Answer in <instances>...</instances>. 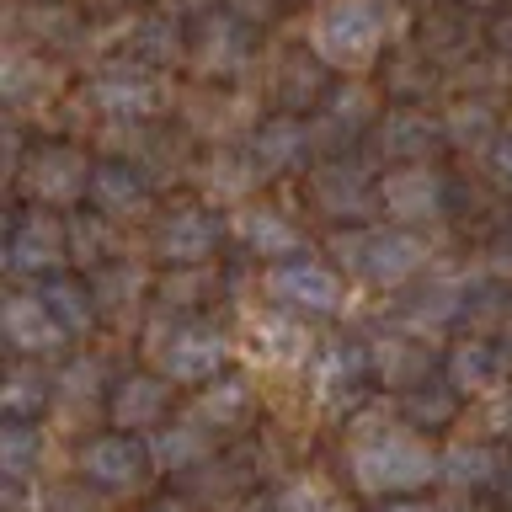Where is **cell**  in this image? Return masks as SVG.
Masks as SVG:
<instances>
[{
    "label": "cell",
    "mask_w": 512,
    "mask_h": 512,
    "mask_svg": "<svg viewBox=\"0 0 512 512\" xmlns=\"http://www.w3.org/2000/svg\"><path fill=\"white\" fill-rule=\"evenodd\" d=\"M384 32H390L384 0H320L310 16V48L336 70H363L379 54Z\"/></svg>",
    "instance_id": "6da1fadb"
},
{
    "label": "cell",
    "mask_w": 512,
    "mask_h": 512,
    "mask_svg": "<svg viewBox=\"0 0 512 512\" xmlns=\"http://www.w3.org/2000/svg\"><path fill=\"white\" fill-rule=\"evenodd\" d=\"M438 470L443 459L411 432H374V438L352 443V475L363 491H416Z\"/></svg>",
    "instance_id": "7a4b0ae2"
},
{
    "label": "cell",
    "mask_w": 512,
    "mask_h": 512,
    "mask_svg": "<svg viewBox=\"0 0 512 512\" xmlns=\"http://www.w3.org/2000/svg\"><path fill=\"white\" fill-rule=\"evenodd\" d=\"M342 251L368 283H384V288L406 283L411 272L427 267V240H416L411 230H363V235H347Z\"/></svg>",
    "instance_id": "3957f363"
},
{
    "label": "cell",
    "mask_w": 512,
    "mask_h": 512,
    "mask_svg": "<svg viewBox=\"0 0 512 512\" xmlns=\"http://www.w3.org/2000/svg\"><path fill=\"white\" fill-rule=\"evenodd\" d=\"M150 459H155V448L134 438V432H102V438H91L80 448V475L107 491H128L150 475Z\"/></svg>",
    "instance_id": "277c9868"
},
{
    "label": "cell",
    "mask_w": 512,
    "mask_h": 512,
    "mask_svg": "<svg viewBox=\"0 0 512 512\" xmlns=\"http://www.w3.org/2000/svg\"><path fill=\"white\" fill-rule=\"evenodd\" d=\"M267 294L283 304V310H336L342 304V278L326 262H310V256H288L267 272Z\"/></svg>",
    "instance_id": "5b68a950"
},
{
    "label": "cell",
    "mask_w": 512,
    "mask_h": 512,
    "mask_svg": "<svg viewBox=\"0 0 512 512\" xmlns=\"http://www.w3.org/2000/svg\"><path fill=\"white\" fill-rule=\"evenodd\" d=\"M224 358H230V347H224V336L208 331V326H182V331H171L166 347H160V368H166L176 384L214 379Z\"/></svg>",
    "instance_id": "8992f818"
},
{
    "label": "cell",
    "mask_w": 512,
    "mask_h": 512,
    "mask_svg": "<svg viewBox=\"0 0 512 512\" xmlns=\"http://www.w3.org/2000/svg\"><path fill=\"white\" fill-rule=\"evenodd\" d=\"M0 326H6V342L16 352H54V347H64V336H70L59 326V315L48 310L43 294H11Z\"/></svg>",
    "instance_id": "52a82bcc"
},
{
    "label": "cell",
    "mask_w": 512,
    "mask_h": 512,
    "mask_svg": "<svg viewBox=\"0 0 512 512\" xmlns=\"http://www.w3.org/2000/svg\"><path fill=\"white\" fill-rule=\"evenodd\" d=\"M438 203H443V187H438V176L422 171V166L390 171V176L379 182V208H384L390 219H400V224L432 219V214H438Z\"/></svg>",
    "instance_id": "ba28073f"
},
{
    "label": "cell",
    "mask_w": 512,
    "mask_h": 512,
    "mask_svg": "<svg viewBox=\"0 0 512 512\" xmlns=\"http://www.w3.org/2000/svg\"><path fill=\"white\" fill-rule=\"evenodd\" d=\"M214 240H219V219L208 214V208H182V214L166 219V230H160V251H166V262H203V256H214Z\"/></svg>",
    "instance_id": "9c48e42d"
},
{
    "label": "cell",
    "mask_w": 512,
    "mask_h": 512,
    "mask_svg": "<svg viewBox=\"0 0 512 512\" xmlns=\"http://www.w3.org/2000/svg\"><path fill=\"white\" fill-rule=\"evenodd\" d=\"M91 187L86 176V160H80L75 150H64V144H48V150H38V160H32V192L48 203H70L80 198V192Z\"/></svg>",
    "instance_id": "30bf717a"
},
{
    "label": "cell",
    "mask_w": 512,
    "mask_h": 512,
    "mask_svg": "<svg viewBox=\"0 0 512 512\" xmlns=\"http://www.w3.org/2000/svg\"><path fill=\"white\" fill-rule=\"evenodd\" d=\"M11 267L16 272H43V267H54L64 262V230H59V219L54 214H32L16 224V235H11Z\"/></svg>",
    "instance_id": "8fae6325"
},
{
    "label": "cell",
    "mask_w": 512,
    "mask_h": 512,
    "mask_svg": "<svg viewBox=\"0 0 512 512\" xmlns=\"http://www.w3.org/2000/svg\"><path fill=\"white\" fill-rule=\"evenodd\" d=\"M96 102H102L107 112H150L160 102V91H155V80L144 75V70H128V64H118V70H107V75H96Z\"/></svg>",
    "instance_id": "7c38bea8"
},
{
    "label": "cell",
    "mask_w": 512,
    "mask_h": 512,
    "mask_svg": "<svg viewBox=\"0 0 512 512\" xmlns=\"http://www.w3.org/2000/svg\"><path fill=\"white\" fill-rule=\"evenodd\" d=\"M240 235L251 240V251L256 256H299V230L294 224H288L283 214H272V208H246V214H240Z\"/></svg>",
    "instance_id": "4fadbf2b"
},
{
    "label": "cell",
    "mask_w": 512,
    "mask_h": 512,
    "mask_svg": "<svg viewBox=\"0 0 512 512\" xmlns=\"http://www.w3.org/2000/svg\"><path fill=\"white\" fill-rule=\"evenodd\" d=\"M166 411V384L160 379H128L118 395H112V422L118 427H150Z\"/></svg>",
    "instance_id": "5bb4252c"
},
{
    "label": "cell",
    "mask_w": 512,
    "mask_h": 512,
    "mask_svg": "<svg viewBox=\"0 0 512 512\" xmlns=\"http://www.w3.org/2000/svg\"><path fill=\"white\" fill-rule=\"evenodd\" d=\"M38 464H43V432L32 422H22V416H11V422L0 427V470L11 480H27Z\"/></svg>",
    "instance_id": "9a60e30c"
},
{
    "label": "cell",
    "mask_w": 512,
    "mask_h": 512,
    "mask_svg": "<svg viewBox=\"0 0 512 512\" xmlns=\"http://www.w3.org/2000/svg\"><path fill=\"white\" fill-rule=\"evenodd\" d=\"M91 198L102 214H123V208L144 203V182L128 166H102V171H91Z\"/></svg>",
    "instance_id": "2e32d148"
},
{
    "label": "cell",
    "mask_w": 512,
    "mask_h": 512,
    "mask_svg": "<svg viewBox=\"0 0 512 512\" xmlns=\"http://www.w3.org/2000/svg\"><path fill=\"white\" fill-rule=\"evenodd\" d=\"M448 379H454V390H491L502 379V358L486 342H470L448 358Z\"/></svg>",
    "instance_id": "e0dca14e"
},
{
    "label": "cell",
    "mask_w": 512,
    "mask_h": 512,
    "mask_svg": "<svg viewBox=\"0 0 512 512\" xmlns=\"http://www.w3.org/2000/svg\"><path fill=\"white\" fill-rule=\"evenodd\" d=\"M496 459L491 448H454V454L443 459V475L454 480V486H486V480H496Z\"/></svg>",
    "instance_id": "ac0fdd59"
},
{
    "label": "cell",
    "mask_w": 512,
    "mask_h": 512,
    "mask_svg": "<svg viewBox=\"0 0 512 512\" xmlns=\"http://www.w3.org/2000/svg\"><path fill=\"white\" fill-rule=\"evenodd\" d=\"M299 150H304V128H299V123H272V128H262V134H256V160H262L267 171L288 166Z\"/></svg>",
    "instance_id": "d6986e66"
},
{
    "label": "cell",
    "mask_w": 512,
    "mask_h": 512,
    "mask_svg": "<svg viewBox=\"0 0 512 512\" xmlns=\"http://www.w3.org/2000/svg\"><path fill=\"white\" fill-rule=\"evenodd\" d=\"M374 368L384 374V384H416L427 374V352H416L406 342H390V347L374 352Z\"/></svg>",
    "instance_id": "ffe728a7"
},
{
    "label": "cell",
    "mask_w": 512,
    "mask_h": 512,
    "mask_svg": "<svg viewBox=\"0 0 512 512\" xmlns=\"http://www.w3.org/2000/svg\"><path fill=\"white\" fill-rule=\"evenodd\" d=\"M358 379H363V352H342V347H331L326 352V363H320V374H315V384H320V395H352L358 390Z\"/></svg>",
    "instance_id": "44dd1931"
},
{
    "label": "cell",
    "mask_w": 512,
    "mask_h": 512,
    "mask_svg": "<svg viewBox=\"0 0 512 512\" xmlns=\"http://www.w3.org/2000/svg\"><path fill=\"white\" fill-rule=\"evenodd\" d=\"M43 299H48V310L59 315V326H64V331H86V326H91L86 288H75V283H48V288H43Z\"/></svg>",
    "instance_id": "7402d4cb"
},
{
    "label": "cell",
    "mask_w": 512,
    "mask_h": 512,
    "mask_svg": "<svg viewBox=\"0 0 512 512\" xmlns=\"http://www.w3.org/2000/svg\"><path fill=\"white\" fill-rule=\"evenodd\" d=\"M155 448V459L160 464H171V470H182V464H192V459H203V432L198 427H171L166 432V438H160V443H150Z\"/></svg>",
    "instance_id": "603a6c76"
},
{
    "label": "cell",
    "mask_w": 512,
    "mask_h": 512,
    "mask_svg": "<svg viewBox=\"0 0 512 512\" xmlns=\"http://www.w3.org/2000/svg\"><path fill=\"white\" fill-rule=\"evenodd\" d=\"M43 400H48V379H38V374H11V384H6V411H11V416L43 411Z\"/></svg>",
    "instance_id": "cb8c5ba5"
},
{
    "label": "cell",
    "mask_w": 512,
    "mask_h": 512,
    "mask_svg": "<svg viewBox=\"0 0 512 512\" xmlns=\"http://www.w3.org/2000/svg\"><path fill=\"white\" fill-rule=\"evenodd\" d=\"M246 411V390L230 379V384H214V390L203 395V416L208 422H235V416Z\"/></svg>",
    "instance_id": "d4e9b609"
},
{
    "label": "cell",
    "mask_w": 512,
    "mask_h": 512,
    "mask_svg": "<svg viewBox=\"0 0 512 512\" xmlns=\"http://www.w3.org/2000/svg\"><path fill=\"white\" fill-rule=\"evenodd\" d=\"M64 395H70V400L96 395V363H75L70 374H64Z\"/></svg>",
    "instance_id": "484cf974"
},
{
    "label": "cell",
    "mask_w": 512,
    "mask_h": 512,
    "mask_svg": "<svg viewBox=\"0 0 512 512\" xmlns=\"http://www.w3.org/2000/svg\"><path fill=\"white\" fill-rule=\"evenodd\" d=\"M491 166H496V176H502V182L512 187V128L502 139H496V150H491Z\"/></svg>",
    "instance_id": "4316f807"
},
{
    "label": "cell",
    "mask_w": 512,
    "mask_h": 512,
    "mask_svg": "<svg viewBox=\"0 0 512 512\" xmlns=\"http://www.w3.org/2000/svg\"><path fill=\"white\" fill-rule=\"evenodd\" d=\"M379 512H432L427 502H390V507H379Z\"/></svg>",
    "instance_id": "83f0119b"
},
{
    "label": "cell",
    "mask_w": 512,
    "mask_h": 512,
    "mask_svg": "<svg viewBox=\"0 0 512 512\" xmlns=\"http://www.w3.org/2000/svg\"><path fill=\"white\" fill-rule=\"evenodd\" d=\"M496 38H502V48H512V16H507L502 27H496Z\"/></svg>",
    "instance_id": "f1b7e54d"
},
{
    "label": "cell",
    "mask_w": 512,
    "mask_h": 512,
    "mask_svg": "<svg viewBox=\"0 0 512 512\" xmlns=\"http://www.w3.org/2000/svg\"><path fill=\"white\" fill-rule=\"evenodd\" d=\"M150 512H187V507H182V502H155Z\"/></svg>",
    "instance_id": "f546056e"
},
{
    "label": "cell",
    "mask_w": 512,
    "mask_h": 512,
    "mask_svg": "<svg viewBox=\"0 0 512 512\" xmlns=\"http://www.w3.org/2000/svg\"><path fill=\"white\" fill-rule=\"evenodd\" d=\"M507 507H512V496H507Z\"/></svg>",
    "instance_id": "4dcf8cb0"
}]
</instances>
